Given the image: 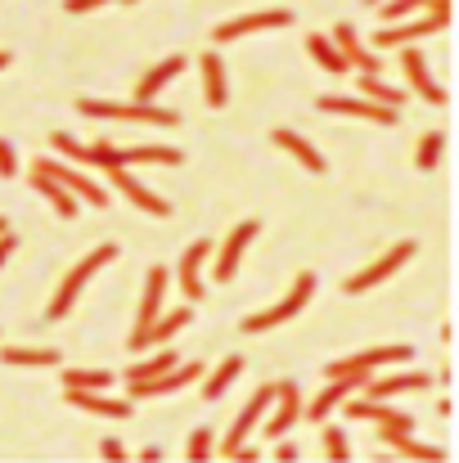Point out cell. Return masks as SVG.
I'll return each mask as SVG.
<instances>
[{
    "instance_id": "cell-1",
    "label": "cell",
    "mask_w": 459,
    "mask_h": 463,
    "mask_svg": "<svg viewBox=\"0 0 459 463\" xmlns=\"http://www.w3.org/2000/svg\"><path fill=\"white\" fill-rule=\"evenodd\" d=\"M136 162L180 166V149H167V145H131V149H118V145H109V136H100L95 145H86V166H95V171H109V166H136Z\"/></svg>"
},
{
    "instance_id": "cell-2",
    "label": "cell",
    "mask_w": 459,
    "mask_h": 463,
    "mask_svg": "<svg viewBox=\"0 0 459 463\" xmlns=\"http://www.w3.org/2000/svg\"><path fill=\"white\" fill-rule=\"evenodd\" d=\"M109 261H118V243H100L91 257H81L68 275H63V284H59V293L50 298V310H45V319H68V310H72V302L81 298V288L91 284V275L95 270H104Z\"/></svg>"
},
{
    "instance_id": "cell-3",
    "label": "cell",
    "mask_w": 459,
    "mask_h": 463,
    "mask_svg": "<svg viewBox=\"0 0 459 463\" xmlns=\"http://www.w3.org/2000/svg\"><path fill=\"white\" fill-rule=\"evenodd\" d=\"M77 113H86V118H109V122H145V127H176V122H180V113L158 109V104H140V99L118 104V99H95V95H81V99H77Z\"/></svg>"
},
{
    "instance_id": "cell-4",
    "label": "cell",
    "mask_w": 459,
    "mask_h": 463,
    "mask_svg": "<svg viewBox=\"0 0 459 463\" xmlns=\"http://www.w3.org/2000/svg\"><path fill=\"white\" fill-rule=\"evenodd\" d=\"M451 0H437L419 23H397V27H378V36H374V45L378 50H401V45H415V41H424V36H437V32H446L451 27Z\"/></svg>"
},
{
    "instance_id": "cell-5",
    "label": "cell",
    "mask_w": 459,
    "mask_h": 463,
    "mask_svg": "<svg viewBox=\"0 0 459 463\" xmlns=\"http://www.w3.org/2000/svg\"><path fill=\"white\" fill-rule=\"evenodd\" d=\"M315 298V275L311 270H302L298 279H293V288H289V298H280L271 310H257V315H244V333H271V328H280V324H289L298 310L306 307Z\"/></svg>"
},
{
    "instance_id": "cell-6",
    "label": "cell",
    "mask_w": 459,
    "mask_h": 463,
    "mask_svg": "<svg viewBox=\"0 0 459 463\" xmlns=\"http://www.w3.org/2000/svg\"><path fill=\"white\" fill-rule=\"evenodd\" d=\"M415 257H419V243H415V239H401V243H397V248H387L378 261H369L360 275H351V279L342 284V293H351V298H356V293H369V288L387 284V279H392L401 266H410Z\"/></svg>"
},
{
    "instance_id": "cell-7",
    "label": "cell",
    "mask_w": 459,
    "mask_h": 463,
    "mask_svg": "<svg viewBox=\"0 0 459 463\" xmlns=\"http://www.w3.org/2000/svg\"><path fill=\"white\" fill-rule=\"evenodd\" d=\"M406 360H415V346H406V342H397V346H365V351H356V355H342V360H333V364H324V373L329 378H342V373H378V369H387V364H406Z\"/></svg>"
},
{
    "instance_id": "cell-8",
    "label": "cell",
    "mask_w": 459,
    "mask_h": 463,
    "mask_svg": "<svg viewBox=\"0 0 459 463\" xmlns=\"http://www.w3.org/2000/svg\"><path fill=\"white\" fill-rule=\"evenodd\" d=\"M289 23H293V9H257V14H239L230 23H216L212 41L225 45V41H239L248 32H275V27H289Z\"/></svg>"
},
{
    "instance_id": "cell-9",
    "label": "cell",
    "mask_w": 459,
    "mask_h": 463,
    "mask_svg": "<svg viewBox=\"0 0 459 463\" xmlns=\"http://www.w3.org/2000/svg\"><path fill=\"white\" fill-rule=\"evenodd\" d=\"M32 171H45V175H54L59 184H68L81 203H91V207H109V189L104 184H95L86 171H77V166H68V162H59V157H36V166Z\"/></svg>"
},
{
    "instance_id": "cell-10",
    "label": "cell",
    "mask_w": 459,
    "mask_h": 463,
    "mask_svg": "<svg viewBox=\"0 0 459 463\" xmlns=\"http://www.w3.org/2000/svg\"><path fill=\"white\" fill-rule=\"evenodd\" d=\"M320 113H342V118H360V122H378V127H397V109H383L365 95H320L315 99Z\"/></svg>"
},
{
    "instance_id": "cell-11",
    "label": "cell",
    "mask_w": 459,
    "mask_h": 463,
    "mask_svg": "<svg viewBox=\"0 0 459 463\" xmlns=\"http://www.w3.org/2000/svg\"><path fill=\"white\" fill-rule=\"evenodd\" d=\"M216 252V243L212 239H198V243H189L185 252H180V266H176V284H180V293H185V302L194 307V302H203V293H207V284H203V261Z\"/></svg>"
},
{
    "instance_id": "cell-12",
    "label": "cell",
    "mask_w": 459,
    "mask_h": 463,
    "mask_svg": "<svg viewBox=\"0 0 459 463\" xmlns=\"http://www.w3.org/2000/svg\"><path fill=\"white\" fill-rule=\"evenodd\" d=\"M262 423H266V437L271 441L289 437V428L302 423V392H298V383H275V401H271V410H266Z\"/></svg>"
},
{
    "instance_id": "cell-13",
    "label": "cell",
    "mask_w": 459,
    "mask_h": 463,
    "mask_svg": "<svg viewBox=\"0 0 459 463\" xmlns=\"http://www.w3.org/2000/svg\"><path fill=\"white\" fill-rule=\"evenodd\" d=\"M342 405H347V419H369V423H378V428H401V432H415V414L397 410L392 401H374V396L351 392Z\"/></svg>"
},
{
    "instance_id": "cell-14",
    "label": "cell",
    "mask_w": 459,
    "mask_h": 463,
    "mask_svg": "<svg viewBox=\"0 0 459 463\" xmlns=\"http://www.w3.org/2000/svg\"><path fill=\"white\" fill-rule=\"evenodd\" d=\"M257 234H262L257 221H239V225L225 234V243H221V252H216V270H212L216 284H230V279L239 275V261H244V252H248V243H253Z\"/></svg>"
},
{
    "instance_id": "cell-15",
    "label": "cell",
    "mask_w": 459,
    "mask_h": 463,
    "mask_svg": "<svg viewBox=\"0 0 459 463\" xmlns=\"http://www.w3.org/2000/svg\"><path fill=\"white\" fill-rule=\"evenodd\" d=\"M374 378V373H369ZM365 387V373H342V378H329L324 387H320V396L311 401V405H302V419H311V423H324L351 392H360Z\"/></svg>"
},
{
    "instance_id": "cell-16",
    "label": "cell",
    "mask_w": 459,
    "mask_h": 463,
    "mask_svg": "<svg viewBox=\"0 0 459 463\" xmlns=\"http://www.w3.org/2000/svg\"><path fill=\"white\" fill-rule=\"evenodd\" d=\"M271 401H275V383H266V387H257L253 392V401L239 410V419H234V428L225 432V441H221V455H230L234 446H244L248 437H253V428L266 419V410H271Z\"/></svg>"
},
{
    "instance_id": "cell-17",
    "label": "cell",
    "mask_w": 459,
    "mask_h": 463,
    "mask_svg": "<svg viewBox=\"0 0 459 463\" xmlns=\"http://www.w3.org/2000/svg\"><path fill=\"white\" fill-rule=\"evenodd\" d=\"M338 50H342V59H347V68H356V72H369V77H383V59L356 36V27L351 23H338L333 27V36H329Z\"/></svg>"
},
{
    "instance_id": "cell-18",
    "label": "cell",
    "mask_w": 459,
    "mask_h": 463,
    "mask_svg": "<svg viewBox=\"0 0 459 463\" xmlns=\"http://www.w3.org/2000/svg\"><path fill=\"white\" fill-rule=\"evenodd\" d=\"M207 369L198 364V360H189V364H171L167 373H158V378H149V383H127L131 387V396L136 401H149V396H167V392H180L185 383H198Z\"/></svg>"
},
{
    "instance_id": "cell-19",
    "label": "cell",
    "mask_w": 459,
    "mask_h": 463,
    "mask_svg": "<svg viewBox=\"0 0 459 463\" xmlns=\"http://www.w3.org/2000/svg\"><path fill=\"white\" fill-rule=\"evenodd\" d=\"M401 68H406V81L415 86V95H419V99H428V104H437V109L451 99V95L433 81V68H428V59H424L415 45H401Z\"/></svg>"
},
{
    "instance_id": "cell-20",
    "label": "cell",
    "mask_w": 459,
    "mask_h": 463,
    "mask_svg": "<svg viewBox=\"0 0 459 463\" xmlns=\"http://www.w3.org/2000/svg\"><path fill=\"white\" fill-rule=\"evenodd\" d=\"M104 175H109V184H113L122 198H131L140 212H149V216H171V203H162L153 189H145V180H136L127 166H109Z\"/></svg>"
},
{
    "instance_id": "cell-21",
    "label": "cell",
    "mask_w": 459,
    "mask_h": 463,
    "mask_svg": "<svg viewBox=\"0 0 459 463\" xmlns=\"http://www.w3.org/2000/svg\"><path fill=\"white\" fill-rule=\"evenodd\" d=\"M189 319H194V310H189V307H180V310H162V315L153 319V324L145 328V333H140V337H136V342H127V351L145 355V351H153V346L171 342V337H176V333H180V328H185Z\"/></svg>"
},
{
    "instance_id": "cell-22",
    "label": "cell",
    "mask_w": 459,
    "mask_h": 463,
    "mask_svg": "<svg viewBox=\"0 0 459 463\" xmlns=\"http://www.w3.org/2000/svg\"><path fill=\"white\" fill-rule=\"evenodd\" d=\"M167 279H171V270H167V266H149V275H145V298H140V315H136V328H131V337H127V342H136V337L149 328L153 319L162 315Z\"/></svg>"
},
{
    "instance_id": "cell-23",
    "label": "cell",
    "mask_w": 459,
    "mask_h": 463,
    "mask_svg": "<svg viewBox=\"0 0 459 463\" xmlns=\"http://www.w3.org/2000/svg\"><path fill=\"white\" fill-rule=\"evenodd\" d=\"M428 383H433V373H424V369L392 373V378H365L360 396H374V401H397V396H406V392H424Z\"/></svg>"
},
{
    "instance_id": "cell-24",
    "label": "cell",
    "mask_w": 459,
    "mask_h": 463,
    "mask_svg": "<svg viewBox=\"0 0 459 463\" xmlns=\"http://www.w3.org/2000/svg\"><path fill=\"white\" fill-rule=\"evenodd\" d=\"M185 63H189L185 54H171V59H162L158 68H149V72H145V77L136 81L131 99H140V104H153V99H158V95H162V90H167V86H171V81H176V77L185 72Z\"/></svg>"
},
{
    "instance_id": "cell-25",
    "label": "cell",
    "mask_w": 459,
    "mask_h": 463,
    "mask_svg": "<svg viewBox=\"0 0 459 463\" xmlns=\"http://www.w3.org/2000/svg\"><path fill=\"white\" fill-rule=\"evenodd\" d=\"M198 72H203V99L207 109H225L230 104V86H225V63L216 50H203L198 54Z\"/></svg>"
},
{
    "instance_id": "cell-26",
    "label": "cell",
    "mask_w": 459,
    "mask_h": 463,
    "mask_svg": "<svg viewBox=\"0 0 459 463\" xmlns=\"http://www.w3.org/2000/svg\"><path fill=\"white\" fill-rule=\"evenodd\" d=\"M271 145H275V149H284L289 157H298V166H302V171H311V175H324V154H320L311 140H302L298 131L280 127V131H271Z\"/></svg>"
},
{
    "instance_id": "cell-27",
    "label": "cell",
    "mask_w": 459,
    "mask_h": 463,
    "mask_svg": "<svg viewBox=\"0 0 459 463\" xmlns=\"http://www.w3.org/2000/svg\"><path fill=\"white\" fill-rule=\"evenodd\" d=\"M63 401L72 410H86V414H104V419H131V401H113L104 392H77V387H63Z\"/></svg>"
},
{
    "instance_id": "cell-28",
    "label": "cell",
    "mask_w": 459,
    "mask_h": 463,
    "mask_svg": "<svg viewBox=\"0 0 459 463\" xmlns=\"http://www.w3.org/2000/svg\"><path fill=\"white\" fill-rule=\"evenodd\" d=\"M0 364H14V369H59L63 355H59V346H0Z\"/></svg>"
},
{
    "instance_id": "cell-29",
    "label": "cell",
    "mask_w": 459,
    "mask_h": 463,
    "mask_svg": "<svg viewBox=\"0 0 459 463\" xmlns=\"http://www.w3.org/2000/svg\"><path fill=\"white\" fill-rule=\"evenodd\" d=\"M378 441H383V446H392V450H397V455H406V459H424V463H442L446 459V450L424 446V441H415V432H401V428H378Z\"/></svg>"
},
{
    "instance_id": "cell-30",
    "label": "cell",
    "mask_w": 459,
    "mask_h": 463,
    "mask_svg": "<svg viewBox=\"0 0 459 463\" xmlns=\"http://www.w3.org/2000/svg\"><path fill=\"white\" fill-rule=\"evenodd\" d=\"M32 189H36L45 203H54V212H59L63 221H72V216H77V194H72L68 184H59L54 175H45V171H32Z\"/></svg>"
},
{
    "instance_id": "cell-31",
    "label": "cell",
    "mask_w": 459,
    "mask_h": 463,
    "mask_svg": "<svg viewBox=\"0 0 459 463\" xmlns=\"http://www.w3.org/2000/svg\"><path fill=\"white\" fill-rule=\"evenodd\" d=\"M306 54H311V59H315L324 72H333V77L351 72V68H347V59H342V50H338L329 36H320V32H311V36H306Z\"/></svg>"
},
{
    "instance_id": "cell-32",
    "label": "cell",
    "mask_w": 459,
    "mask_h": 463,
    "mask_svg": "<svg viewBox=\"0 0 459 463\" xmlns=\"http://www.w3.org/2000/svg\"><path fill=\"white\" fill-rule=\"evenodd\" d=\"M239 373H244V360H239V355H225V360H221V369L203 373V378H207V383H203V401H221Z\"/></svg>"
},
{
    "instance_id": "cell-33",
    "label": "cell",
    "mask_w": 459,
    "mask_h": 463,
    "mask_svg": "<svg viewBox=\"0 0 459 463\" xmlns=\"http://www.w3.org/2000/svg\"><path fill=\"white\" fill-rule=\"evenodd\" d=\"M171 364H180V360H176V351L162 342V351H153V355L136 360V364L127 369V383H149V378H158V373H167Z\"/></svg>"
},
{
    "instance_id": "cell-34",
    "label": "cell",
    "mask_w": 459,
    "mask_h": 463,
    "mask_svg": "<svg viewBox=\"0 0 459 463\" xmlns=\"http://www.w3.org/2000/svg\"><path fill=\"white\" fill-rule=\"evenodd\" d=\"M356 95H365V99H374V104H383V109H397V113H401V104H406L401 90H392L383 77H369V72H360V90H356Z\"/></svg>"
},
{
    "instance_id": "cell-35",
    "label": "cell",
    "mask_w": 459,
    "mask_h": 463,
    "mask_svg": "<svg viewBox=\"0 0 459 463\" xmlns=\"http://www.w3.org/2000/svg\"><path fill=\"white\" fill-rule=\"evenodd\" d=\"M63 387H77V392H109V387H113V373H109V369H63Z\"/></svg>"
},
{
    "instance_id": "cell-36",
    "label": "cell",
    "mask_w": 459,
    "mask_h": 463,
    "mask_svg": "<svg viewBox=\"0 0 459 463\" xmlns=\"http://www.w3.org/2000/svg\"><path fill=\"white\" fill-rule=\"evenodd\" d=\"M442 149H446V131H428V136L419 140V149H415V166H419V171H433V166L442 162Z\"/></svg>"
},
{
    "instance_id": "cell-37",
    "label": "cell",
    "mask_w": 459,
    "mask_h": 463,
    "mask_svg": "<svg viewBox=\"0 0 459 463\" xmlns=\"http://www.w3.org/2000/svg\"><path fill=\"white\" fill-rule=\"evenodd\" d=\"M320 441H324V455H329L333 463L351 459V441H347V432H342V428H324V432H320Z\"/></svg>"
},
{
    "instance_id": "cell-38",
    "label": "cell",
    "mask_w": 459,
    "mask_h": 463,
    "mask_svg": "<svg viewBox=\"0 0 459 463\" xmlns=\"http://www.w3.org/2000/svg\"><path fill=\"white\" fill-rule=\"evenodd\" d=\"M437 0H378L374 9L387 18V23H397V18H406V14H415V9H433Z\"/></svg>"
},
{
    "instance_id": "cell-39",
    "label": "cell",
    "mask_w": 459,
    "mask_h": 463,
    "mask_svg": "<svg viewBox=\"0 0 459 463\" xmlns=\"http://www.w3.org/2000/svg\"><path fill=\"white\" fill-rule=\"evenodd\" d=\"M212 450H216V441H212V432H207V428H198V432L189 437V446H185V459L207 463V459H212Z\"/></svg>"
},
{
    "instance_id": "cell-40",
    "label": "cell",
    "mask_w": 459,
    "mask_h": 463,
    "mask_svg": "<svg viewBox=\"0 0 459 463\" xmlns=\"http://www.w3.org/2000/svg\"><path fill=\"white\" fill-rule=\"evenodd\" d=\"M54 149H59L63 157H72V162H81V166H86V145H77L68 131H54Z\"/></svg>"
},
{
    "instance_id": "cell-41",
    "label": "cell",
    "mask_w": 459,
    "mask_h": 463,
    "mask_svg": "<svg viewBox=\"0 0 459 463\" xmlns=\"http://www.w3.org/2000/svg\"><path fill=\"white\" fill-rule=\"evenodd\" d=\"M18 175V157H14V145L0 140V180H14Z\"/></svg>"
},
{
    "instance_id": "cell-42",
    "label": "cell",
    "mask_w": 459,
    "mask_h": 463,
    "mask_svg": "<svg viewBox=\"0 0 459 463\" xmlns=\"http://www.w3.org/2000/svg\"><path fill=\"white\" fill-rule=\"evenodd\" d=\"M104 5H113V0H63L68 14H95V9H104Z\"/></svg>"
},
{
    "instance_id": "cell-43",
    "label": "cell",
    "mask_w": 459,
    "mask_h": 463,
    "mask_svg": "<svg viewBox=\"0 0 459 463\" xmlns=\"http://www.w3.org/2000/svg\"><path fill=\"white\" fill-rule=\"evenodd\" d=\"M100 455H104V459H109V463H122V459H127V450H122V441H118V437H104V446H100Z\"/></svg>"
},
{
    "instance_id": "cell-44",
    "label": "cell",
    "mask_w": 459,
    "mask_h": 463,
    "mask_svg": "<svg viewBox=\"0 0 459 463\" xmlns=\"http://www.w3.org/2000/svg\"><path fill=\"white\" fill-rule=\"evenodd\" d=\"M225 459H234V463H253V459H262V450H257V446H248V441H244V446H234V450H230V455H225Z\"/></svg>"
},
{
    "instance_id": "cell-45",
    "label": "cell",
    "mask_w": 459,
    "mask_h": 463,
    "mask_svg": "<svg viewBox=\"0 0 459 463\" xmlns=\"http://www.w3.org/2000/svg\"><path fill=\"white\" fill-rule=\"evenodd\" d=\"M14 248H18V234H9V230H0V266L14 257Z\"/></svg>"
},
{
    "instance_id": "cell-46",
    "label": "cell",
    "mask_w": 459,
    "mask_h": 463,
    "mask_svg": "<svg viewBox=\"0 0 459 463\" xmlns=\"http://www.w3.org/2000/svg\"><path fill=\"white\" fill-rule=\"evenodd\" d=\"M298 455H302V450H298V446H293V441H284V437H280V446H275V459L293 463V459H298Z\"/></svg>"
},
{
    "instance_id": "cell-47",
    "label": "cell",
    "mask_w": 459,
    "mask_h": 463,
    "mask_svg": "<svg viewBox=\"0 0 459 463\" xmlns=\"http://www.w3.org/2000/svg\"><path fill=\"white\" fill-rule=\"evenodd\" d=\"M9 59H14V54H5V50H0V72H5V68H9Z\"/></svg>"
},
{
    "instance_id": "cell-48",
    "label": "cell",
    "mask_w": 459,
    "mask_h": 463,
    "mask_svg": "<svg viewBox=\"0 0 459 463\" xmlns=\"http://www.w3.org/2000/svg\"><path fill=\"white\" fill-rule=\"evenodd\" d=\"M0 230H9V225H5V216H0Z\"/></svg>"
},
{
    "instance_id": "cell-49",
    "label": "cell",
    "mask_w": 459,
    "mask_h": 463,
    "mask_svg": "<svg viewBox=\"0 0 459 463\" xmlns=\"http://www.w3.org/2000/svg\"><path fill=\"white\" fill-rule=\"evenodd\" d=\"M122 5H140V0H122Z\"/></svg>"
},
{
    "instance_id": "cell-50",
    "label": "cell",
    "mask_w": 459,
    "mask_h": 463,
    "mask_svg": "<svg viewBox=\"0 0 459 463\" xmlns=\"http://www.w3.org/2000/svg\"><path fill=\"white\" fill-rule=\"evenodd\" d=\"M365 5H378V0H365Z\"/></svg>"
}]
</instances>
